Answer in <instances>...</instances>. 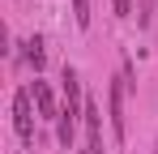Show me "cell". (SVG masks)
<instances>
[{
  "mask_svg": "<svg viewBox=\"0 0 158 154\" xmlns=\"http://www.w3.org/2000/svg\"><path fill=\"white\" fill-rule=\"evenodd\" d=\"M30 103H34V94H30V90H17V94H13V128H17V137H22V141H34V107H30Z\"/></svg>",
  "mask_w": 158,
  "mask_h": 154,
  "instance_id": "1",
  "label": "cell"
},
{
  "mask_svg": "<svg viewBox=\"0 0 158 154\" xmlns=\"http://www.w3.org/2000/svg\"><path fill=\"white\" fill-rule=\"evenodd\" d=\"M124 81H128V77H115L111 90H107V111H111V133H115V141H124V133H128V124H124Z\"/></svg>",
  "mask_w": 158,
  "mask_h": 154,
  "instance_id": "2",
  "label": "cell"
},
{
  "mask_svg": "<svg viewBox=\"0 0 158 154\" xmlns=\"http://www.w3.org/2000/svg\"><path fill=\"white\" fill-rule=\"evenodd\" d=\"M30 94H34V107H39V116H43V120H60L56 99H52V86H47V81H34V86H30Z\"/></svg>",
  "mask_w": 158,
  "mask_h": 154,
  "instance_id": "3",
  "label": "cell"
},
{
  "mask_svg": "<svg viewBox=\"0 0 158 154\" xmlns=\"http://www.w3.org/2000/svg\"><path fill=\"white\" fill-rule=\"evenodd\" d=\"M26 60L34 64V73H39L43 64H47V51H43V39H39V34H34V39L26 43Z\"/></svg>",
  "mask_w": 158,
  "mask_h": 154,
  "instance_id": "4",
  "label": "cell"
},
{
  "mask_svg": "<svg viewBox=\"0 0 158 154\" xmlns=\"http://www.w3.org/2000/svg\"><path fill=\"white\" fill-rule=\"evenodd\" d=\"M73 128H77V120H69V116H60V120H56V137H60V146H64V150H73Z\"/></svg>",
  "mask_w": 158,
  "mask_h": 154,
  "instance_id": "5",
  "label": "cell"
},
{
  "mask_svg": "<svg viewBox=\"0 0 158 154\" xmlns=\"http://www.w3.org/2000/svg\"><path fill=\"white\" fill-rule=\"evenodd\" d=\"M73 17L77 26H90V0H73Z\"/></svg>",
  "mask_w": 158,
  "mask_h": 154,
  "instance_id": "6",
  "label": "cell"
},
{
  "mask_svg": "<svg viewBox=\"0 0 158 154\" xmlns=\"http://www.w3.org/2000/svg\"><path fill=\"white\" fill-rule=\"evenodd\" d=\"M111 9H115V17H128V13H132V0H111Z\"/></svg>",
  "mask_w": 158,
  "mask_h": 154,
  "instance_id": "7",
  "label": "cell"
}]
</instances>
